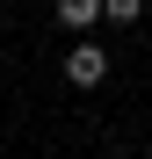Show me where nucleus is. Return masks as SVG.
<instances>
[{"mask_svg":"<svg viewBox=\"0 0 152 159\" xmlns=\"http://www.w3.org/2000/svg\"><path fill=\"white\" fill-rule=\"evenodd\" d=\"M51 7H58V22H65L72 36H87L94 22H101V0H51Z\"/></svg>","mask_w":152,"mask_h":159,"instance_id":"f03ea898","label":"nucleus"},{"mask_svg":"<svg viewBox=\"0 0 152 159\" xmlns=\"http://www.w3.org/2000/svg\"><path fill=\"white\" fill-rule=\"evenodd\" d=\"M65 80L72 87H101V80H109V51L101 43H72L65 51Z\"/></svg>","mask_w":152,"mask_h":159,"instance_id":"f257e3e1","label":"nucleus"},{"mask_svg":"<svg viewBox=\"0 0 152 159\" xmlns=\"http://www.w3.org/2000/svg\"><path fill=\"white\" fill-rule=\"evenodd\" d=\"M138 15H145V0H101V22H116V29H131Z\"/></svg>","mask_w":152,"mask_h":159,"instance_id":"7ed1b4c3","label":"nucleus"}]
</instances>
